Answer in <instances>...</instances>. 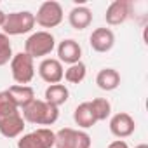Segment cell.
<instances>
[{
    "label": "cell",
    "instance_id": "cell-11",
    "mask_svg": "<svg viewBox=\"0 0 148 148\" xmlns=\"http://www.w3.org/2000/svg\"><path fill=\"white\" fill-rule=\"evenodd\" d=\"M25 119L21 115V112L12 113V115H5V117H0V134L4 138H19L25 131Z\"/></svg>",
    "mask_w": 148,
    "mask_h": 148
},
{
    "label": "cell",
    "instance_id": "cell-15",
    "mask_svg": "<svg viewBox=\"0 0 148 148\" xmlns=\"http://www.w3.org/2000/svg\"><path fill=\"white\" fill-rule=\"evenodd\" d=\"M96 84L101 91H115L120 86V73L113 68H103L96 75Z\"/></svg>",
    "mask_w": 148,
    "mask_h": 148
},
{
    "label": "cell",
    "instance_id": "cell-6",
    "mask_svg": "<svg viewBox=\"0 0 148 148\" xmlns=\"http://www.w3.org/2000/svg\"><path fill=\"white\" fill-rule=\"evenodd\" d=\"M35 16V23L42 28H56L61 25L64 14H63V7L59 2H54V0H49V2H44Z\"/></svg>",
    "mask_w": 148,
    "mask_h": 148
},
{
    "label": "cell",
    "instance_id": "cell-5",
    "mask_svg": "<svg viewBox=\"0 0 148 148\" xmlns=\"http://www.w3.org/2000/svg\"><path fill=\"white\" fill-rule=\"evenodd\" d=\"M92 139L86 131H77L71 127L59 129L56 132V148H91Z\"/></svg>",
    "mask_w": 148,
    "mask_h": 148
},
{
    "label": "cell",
    "instance_id": "cell-13",
    "mask_svg": "<svg viewBox=\"0 0 148 148\" xmlns=\"http://www.w3.org/2000/svg\"><path fill=\"white\" fill-rule=\"evenodd\" d=\"M89 44L96 52H108L115 45V33L110 28H96L89 37Z\"/></svg>",
    "mask_w": 148,
    "mask_h": 148
},
{
    "label": "cell",
    "instance_id": "cell-24",
    "mask_svg": "<svg viewBox=\"0 0 148 148\" xmlns=\"http://www.w3.org/2000/svg\"><path fill=\"white\" fill-rule=\"evenodd\" d=\"M5 16H7V14H5L2 9H0V26H4V23H5Z\"/></svg>",
    "mask_w": 148,
    "mask_h": 148
},
{
    "label": "cell",
    "instance_id": "cell-22",
    "mask_svg": "<svg viewBox=\"0 0 148 148\" xmlns=\"http://www.w3.org/2000/svg\"><path fill=\"white\" fill-rule=\"evenodd\" d=\"M12 45L11 40L5 33H0V66H4L7 63H11L12 59Z\"/></svg>",
    "mask_w": 148,
    "mask_h": 148
},
{
    "label": "cell",
    "instance_id": "cell-10",
    "mask_svg": "<svg viewBox=\"0 0 148 148\" xmlns=\"http://www.w3.org/2000/svg\"><path fill=\"white\" fill-rule=\"evenodd\" d=\"M131 11H132V4L129 0H115L108 5L105 19L110 26H119L127 21V18L131 16Z\"/></svg>",
    "mask_w": 148,
    "mask_h": 148
},
{
    "label": "cell",
    "instance_id": "cell-4",
    "mask_svg": "<svg viewBox=\"0 0 148 148\" xmlns=\"http://www.w3.org/2000/svg\"><path fill=\"white\" fill-rule=\"evenodd\" d=\"M11 73L16 86H26L35 77V64L33 58H30L26 52H18L11 59Z\"/></svg>",
    "mask_w": 148,
    "mask_h": 148
},
{
    "label": "cell",
    "instance_id": "cell-3",
    "mask_svg": "<svg viewBox=\"0 0 148 148\" xmlns=\"http://www.w3.org/2000/svg\"><path fill=\"white\" fill-rule=\"evenodd\" d=\"M35 26V16L30 11H18V12H11L5 16V23L2 26V33H5L7 37H16V35H23L32 32Z\"/></svg>",
    "mask_w": 148,
    "mask_h": 148
},
{
    "label": "cell",
    "instance_id": "cell-16",
    "mask_svg": "<svg viewBox=\"0 0 148 148\" xmlns=\"http://www.w3.org/2000/svg\"><path fill=\"white\" fill-rule=\"evenodd\" d=\"M7 91H9L11 98L14 99V103H16V106L19 110L26 108L33 99H37L35 98V91L30 86H11Z\"/></svg>",
    "mask_w": 148,
    "mask_h": 148
},
{
    "label": "cell",
    "instance_id": "cell-23",
    "mask_svg": "<svg viewBox=\"0 0 148 148\" xmlns=\"http://www.w3.org/2000/svg\"><path fill=\"white\" fill-rule=\"evenodd\" d=\"M106 148H129V145H127L124 139H115V141H112Z\"/></svg>",
    "mask_w": 148,
    "mask_h": 148
},
{
    "label": "cell",
    "instance_id": "cell-20",
    "mask_svg": "<svg viewBox=\"0 0 148 148\" xmlns=\"http://www.w3.org/2000/svg\"><path fill=\"white\" fill-rule=\"evenodd\" d=\"M89 105H91L92 113H94V117H96L98 122L106 120L110 117V113H112V105H110V101L106 98H96V99L89 101Z\"/></svg>",
    "mask_w": 148,
    "mask_h": 148
},
{
    "label": "cell",
    "instance_id": "cell-18",
    "mask_svg": "<svg viewBox=\"0 0 148 148\" xmlns=\"http://www.w3.org/2000/svg\"><path fill=\"white\" fill-rule=\"evenodd\" d=\"M73 120H75V124L79 127H82V129H89L98 122L94 113H92V108H91L89 101H84L75 108V112H73Z\"/></svg>",
    "mask_w": 148,
    "mask_h": 148
},
{
    "label": "cell",
    "instance_id": "cell-7",
    "mask_svg": "<svg viewBox=\"0 0 148 148\" xmlns=\"http://www.w3.org/2000/svg\"><path fill=\"white\" fill-rule=\"evenodd\" d=\"M56 141V132L49 127H38L18 139V148H52Z\"/></svg>",
    "mask_w": 148,
    "mask_h": 148
},
{
    "label": "cell",
    "instance_id": "cell-9",
    "mask_svg": "<svg viewBox=\"0 0 148 148\" xmlns=\"http://www.w3.org/2000/svg\"><path fill=\"white\" fill-rule=\"evenodd\" d=\"M134 131H136V122L129 113L119 112L110 119V132L115 138H119V139L129 138L131 134H134Z\"/></svg>",
    "mask_w": 148,
    "mask_h": 148
},
{
    "label": "cell",
    "instance_id": "cell-1",
    "mask_svg": "<svg viewBox=\"0 0 148 148\" xmlns=\"http://www.w3.org/2000/svg\"><path fill=\"white\" fill-rule=\"evenodd\" d=\"M25 122L35 125H52L59 117V108L45 103L44 99H33L26 108L21 112Z\"/></svg>",
    "mask_w": 148,
    "mask_h": 148
},
{
    "label": "cell",
    "instance_id": "cell-8",
    "mask_svg": "<svg viewBox=\"0 0 148 148\" xmlns=\"http://www.w3.org/2000/svg\"><path fill=\"white\" fill-rule=\"evenodd\" d=\"M38 75L49 86L59 84L63 80V77H64L63 63L59 59H54V58H44L40 61V64H38Z\"/></svg>",
    "mask_w": 148,
    "mask_h": 148
},
{
    "label": "cell",
    "instance_id": "cell-17",
    "mask_svg": "<svg viewBox=\"0 0 148 148\" xmlns=\"http://www.w3.org/2000/svg\"><path fill=\"white\" fill-rule=\"evenodd\" d=\"M44 98H45V99H44L45 103H49V105L59 108L61 105H64V103L68 101L70 91H68V87H66L64 84H52V86H49V87L45 89Z\"/></svg>",
    "mask_w": 148,
    "mask_h": 148
},
{
    "label": "cell",
    "instance_id": "cell-12",
    "mask_svg": "<svg viewBox=\"0 0 148 148\" xmlns=\"http://www.w3.org/2000/svg\"><path fill=\"white\" fill-rule=\"evenodd\" d=\"M58 59L61 63H66V64H75L80 61L82 58V47L77 40L73 38H66L63 42H59L58 45Z\"/></svg>",
    "mask_w": 148,
    "mask_h": 148
},
{
    "label": "cell",
    "instance_id": "cell-14",
    "mask_svg": "<svg viewBox=\"0 0 148 148\" xmlns=\"http://www.w3.org/2000/svg\"><path fill=\"white\" fill-rule=\"evenodd\" d=\"M68 23L75 30H86L92 23V11L86 5H77L73 7L68 14Z\"/></svg>",
    "mask_w": 148,
    "mask_h": 148
},
{
    "label": "cell",
    "instance_id": "cell-2",
    "mask_svg": "<svg viewBox=\"0 0 148 148\" xmlns=\"http://www.w3.org/2000/svg\"><path fill=\"white\" fill-rule=\"evenodd\" d=\"M56 47V40H54V35L42 30V32H35L32 33L26 42H25V52L30 56V58H45L49 56Z\"/></svg>",
    "mask_w": 148,
    "mask_h": 148
},
{
    "label": "cell",
    "instance_id": "cell-25",
    "mask_svg": "<svg viewBox=\"0 0 148 148\" xmlns=\"http://www.w3.org/2000/svg\"><path fill=\"white\" fill-rule=\"evenodd\" d=\"M134 148H148V145H146V143H141V145H138V146H134Z\"/></svg>",
    "mask_w": 148,
    "mask_h": 148
},
{
    "label": "cell",
    "instance_id": "cell-19",
    "mask_svg": "<svg viewBox=\"0 0 148 148\" xmlns=\"http://www.w3.org/2000/svg\"><path fill=\"white\" fill-rule=\"evenodd\" d=\"M87 75V68L82 61L75 63V64H70L66 70H64V80L70 82V84H80Z\"/></svg>",
    "mask_w": 148,
    "mask_h": 148
},
{
    "label": "cell",
    "instance_id": "cell-21",
    "mask_svg": "<svg viewBox=\"0 0 148 148\" xmlns=\"http://www.w3.org/2000/svg\"><path fill=\"white\" fill-rule=\"evenodd\" d=\"M19 108L16 106L14 99L11 98L9 91H0V117H5V115H12V113H18Z\"/></svg>",
    "mask_w": 148,
    "mask_h": 148
}]
</instances>
